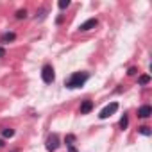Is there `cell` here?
<instances>
[{"label":"cell","mask_w":152,"mask_h":152,"mask_svg":"<svg viewBox=\"0 0 152 152\" xmlns=\"http://www.w3.org/2000/svg\"><path fill=\"white\" fill-rule=\"evenodd\" d=\"M2 136H4V138H13V136H15V131H13V129H6V131L2 132Z\"/></svg>","instance_id":"4fadbf2b"},{"label":"cell","mask_w":152,"mask_h":152,"mask_svg":"<svg viewBox=\"0 0 152 152\" xmlns=\"http://www.w3.org/2000/svg\"><path fill=\"white\" fill-rule=\"evenodd\" d=\"M136 72H138L136 68H129V72H127V73H129V75H136Z\"/></svg>","instance_id":"2e32d148"},{"label":"cell","mask_w":152,"mask_h":152,"mask_svg":"<svg viewBox=\"0 0 152 152\" xmlns=\"http://www.w3.org/2000/svg\"><path fill=\"white\" fill-rule=\"evenodd\" d=\"M116 109H118V104H116V102H111L109 106H106V107L100 111V115H99V116H100L102 120H106V118H109L111 115H115V113H116Z\"/></svg>","instance_id":"3957f363"},{"label":"cell","mask_w":152,"mask_h":152,"mask_svg":"<svg viewBox=\"0 0 152 152\" xmlns=\"http://www.w3.org/2000/svg\"><path fill=\"white\" fill-rule=\"evenodd\" d=\"M138 132H140V134H143V136H150V134H152V131H150V127H147V125H143V127H140V129H138Z\"/></svg>","instance_id":"8fae6325"},{"label":"cell","mask_w":152,"mask_h":152,"mask_svg":"<svg viewBox=\"0 0 152 152\" xmlns=\"http://www.w3.org/2000/svg\"><path fill=\"white\" fill-rule=\"evenodd\" d=\"M4 56H6V50H4L2 47H0V57H4Z\"/></svg>","instance_id":"e0dca14e"},{"label":"cell","mask_w":152,"mask_h":152,"mask_svg":"<svg viewBox=\"0 0 152 152\" xmlns=\"http://www.w3.org/2000/svg\"><path fill=\"white\" fill-rule=\"evenodd\" d=\"M152 115V107L148 106V104H145V106H141L140 109H138V116L140 118H148Z\"/></svg>","instance_id":"8992f818"},{"label":"cell","mask_w":152,"mask_h":152,"mask_svg":"<svg viewBox=\"0 0 152 152\" xmlns=\"http://www.w3.org/2000/svg\"><path fill=\"white\" fill-rule=\"evenodd\" d=\"M25 16H27V11H25V9H20V11L16 13V18H20V20L25 18Z\"/></svg>","instance_id":"9a60e30c"},{"label":"cell","mask_w":152,"mask_h":152,"mask_svg":"<svg viewBox=\"0 0 152 152\" xmlns=\"http://www.w3.org/2000/svg\"><path fill=\"white\" fill-rule=\"evenodd\" d=\"M64 141H66V145H68V152H77V148L73 147V143H75V136H73V134H68Z\"/></svg>","instance_id":"ba28073f"},{"label":"cell","mask_w":152,"mask_h":152,"mask_svg":"<svg viewBox=\"0 0 152 152\" xmlns=\"http://www.w3.org/2000/svg\"><path fill=\"white\" fill-rule=\"evenodd\" d=\"M97 23H99V22H97V18H90V20H86L84 23H81V25H79V31H81V32L91 31V29H95V27H97Z\"/></svg>","instance_id":"5b68a950"},{"label":"cell","mask_w":152,"mask_h":152,"mask_svg":"<svg viewBox=\"0 0 152 152\" xmlns=\"http://www.w3.org/2000/svg\"><path fill=\"white\" fill-rule=\"evenodd\" d=\"M15 39H16V34L15 32H6V34H2V38H0V41H2L4 45L9 43V41H15Z\"/></svg>","instance_id":"9c48e42d"},{"label":"cell","mask_w":152,"mask_h":152,"mask_svg":"<svg viewBox=\"0 0 152 152\" xmlns=\"http://www.w3.org/2000/svg\"><path fill=\"white\" fill-rule=\"evenodd\" d=\"M91 109H93V102H91V100H84V102L81 104V115H88Z\"/></svg>","instance_id":"52a82bcc"},{"label":"cell","mask_w":152,"mask_h":152,"mask_svg":"<svg viewBox=\"0 0 152 152\" xmlns=\"http://www.w3.org/2000/svg\"><path fill=\"white\" fill-rule=\"evenodd\" d=\"M120 129H127V125H129V118H127V115H124L122 118H120Z\"/></svg>","instance_id":"30bf717a"},{"label":"cell","mask_w":152,"mask_h":152,"mask_svg":"<svg viewBox=\"0 0 152 152\" xmlns=\"http://www.w3.org/2000/svg\"><path fill=\"white\" fill-rule=\"evenodd\" d=\"M41 79H43V83H47V84H52V83H54L56 73H54V68H52L50 64H45V66L41 68Z\"/></svg>","instance_id":"7a4b0ae2"},{"label":"cell","mask_w":152,"mask_h":152,"mask_svg":"<svg viewBox=\"0 0 152 152\" xmlns=\"http://www.w3.org/2000/svg\"><path fill=\"white\" fill-rule=\"evenodd\" d=\"M88 79H90V75H88L86 72H75V73H72V75H70V79L66 81V84H64V86H66L68 90H75V88L84 86Z\"/></svg>","instance_id":"6da1fadb"},{"label":"cell","mask_w":152,"mask_h":152,"mask_svg":"<svg viewBox=\"0 0 152 152\" xmlns=\"http://www.w3.org/2000/svg\"><path fill=\"white\" fill-rule=\"evenodd\" d=\"M138 83H140L141 86H145V84H148V83H150V77H148V75H141V77L138 79Z\"/></svg>","instance_id":"7c38bea8"},{"label":"cell","mask_w":152,"mask_h":152,"mask_svg":"<svg viewBox=\"0 0 152 152\" xmlns=\"http://www.w3.org/2000/svg\"><path fill=\"white\" fill-rule=\"evenodd\" d=\"M59 148V136L57 134H50L47 138V150L48 152H56Z\"/></svg>","instance_id":"277c9868"},{"label":"cell","mask_w":152,"mask_h":152,"mask_svg":"<svg viewBox=\"0 0 152 152\" xmlns=\"http://www.w3.org/2000/svg\"><path fill=\"white\" fill-rule=\"evenodd\" d=\"M57 6H59V9H66V7L70 6V0H61Z\"/></svg>","instance_id":"5bb4252c"},{"label":"cell","mask_w":152,"mask_h":152,"mask_svg":"<svg viewBox=\"0 0 152 152\" xmlns=\"http://www.w3.org/2000/svg\"><path fill=\"white\" fill-rule=\"evenodd\" d=\"M0 147H4V141H2V140H0Z\"/></svg>","instance_id":"ac0fdd59"}]
</instances>
